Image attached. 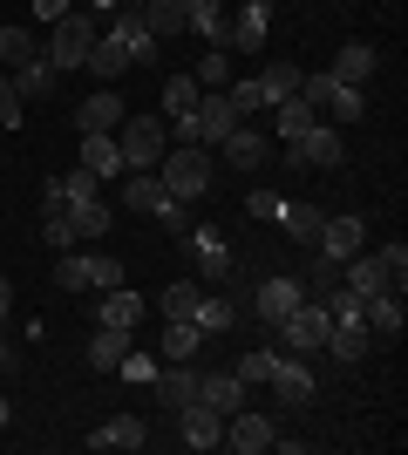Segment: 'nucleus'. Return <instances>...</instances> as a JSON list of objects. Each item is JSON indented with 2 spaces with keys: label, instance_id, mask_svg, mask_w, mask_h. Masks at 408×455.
I'll return each instance as SVG.
<instances>
[{
  "label": "nucleus",
  "instance_id": "39",
  "mask_svg": "<svg viewBox=\"0 0 408 455\" xmlns=\"http://www.w3.org/2000/svg\"><path fill=\"white\" fill-rule=\"evenodd\" d=\"M35 55H41V48H35V35H28V28H7V20H0V61H7V68H28Z\"/></svg>",
  "mask_w": 408,
  "mask_h": 455
},
{
  "label": "nucleus",
  "instance_id": "25",
  "mask_svg": "<svg viewBox=\"0 0 408 455\" xmlns=\"http://www.w3.org/2000/svg\"><path fill=\"white\" fill-rule=\"evenodd\" d=\"M266 150H272V143H266L259 130H245V123L225 136V164H232V171H259V164H266Z\"/></svg>",
  "mask_w": 408,
  "mask_h": 455
},
{
  "label": "nucleus",
  "instance_id": "17",
  "mask_svg": "<svg viewBox=\"0 0 408 455\" xmlns=\"http://www.w3.org/2000/svg\"><path fill=\"white\" fill-rule=\"evenodd\" d=\"M116 123H123V95H89V102H76V130L82 136H116Z\"/></svg>",
  "mask_w": 408,
  "mask_h": 455
},
{
  "label": "nucleus",
  "instance_id": "48",
  "mask_svg": "<svg viewBox=\"0 0 408 455\" xmlns=\"http://www.w3.org/2000/svg\"><path fill=\"white\" fill-rule=\"evenodd\" d=\"M225 102H232L238 116H259V109H266V95H259V82H225Z\"/></svg>",
  "mask_w": 408,
  "mask_h": 455
},
{
  "label": "nucleus",
  "instance_id": "32",
  "mask_svg": "<svg viewBox=\"0 0 408 455\" xmlns=\"http://www.w3.org/2000/svg\"><path fill=\"white\" fill-rule=\"evenodd\" d=\"M123 211H109L102 197H89V204H68V225H76V238H109V225H116Z\"/></svg>",
  "mask_w": 408,
  "mask_h": 455
},
{
  "label": "nucleus",
  "instance_id": "40",
  "mask_svg": "<svg viewBox=\"0 0 408 455\" xmlns=\"http://www.w3.org/2000/svg\"><path fill=\"white\" fill-rule=\"evenodd\" d=\"M82 68H96V76L109 82V76H123V68H130V55H123L109 35H96V48H89V61H82Z\"/></svg>",
  "mask_w": 408,
  "mask_h": 455
},
{
  "label": "nucleus",
  "instance_id": "26",
  "mask_svg": "<svg viewBox=\"0 0 408 455\" xmlns=\"http://www.w3.org/2000/svg\"><path fill=\"white\" fill-rule=\"evenodd\" d=\"M123 354H130V326H102L96 340H89V367H96V374H116Z\"/></svg>",
  "mask_w": 408,
  "mask_h": 455
},
{
  "label": "nucleus",
  "instance_id": "1",
  "mask_svg": "<svg viewBox=\"0 0 408 455\" xmlns=\"http://www.w3.org/2000/svg\"><path fill=\"white\" fill-rule=\"evenodd\" d=\"M116 150H123V171H156L164 150H171V123H164V116H123Z\"/></svg>",
  "mask_w": 408,
  "mask_h": 455
},
{
  "label": "nucleus",
  "instance_id": "12",
  "mask_svg": "<svg viewBox=\"0 0 408 455\" xmlns=\"http://www.w3.org/2000/svg\"><path fill=\"white\" fill-rule=\"evenodd\" d=\"M150 387H156V401L177 415V408H191V401H197V367H191V361H164Z\"/></svg>",
  "mask_w": 408,
  "mask_h": 455
},
{
  "label": "nucleus",
  "instance_id": "21",
  "mask_svg": "<svg viewBox=\"0 0 408 455\" xmlns=\"http://www.w3.org/2000/svg\"><path fill=\"white\" fill-rule=\"evenodd\" d=\"M272 225L286 231L292 245H313V238H320V225H327V211H320V204H279V218H272Z\"/></svg>",
  "mask_w": 408,
  "mask_h": 455
},
{
  "label": "nucleus",
  "instance_id": "33",
  "mask_svg": "<svg viewBox=\"0 0 408 455\" xmlns=\"http://www.w3.org/2000/svg\"><path fill=\"white\" fill-rule=\"evenodd\" d=\"M252 82H259V95H266V109H272V102H286V95H300V68H292V61H266Z\"/></svg>",
  "mask_w": 408,
  "mask_h": 455
},
{
  "label": "nucleus",
  "instance_id": "11",
  "mask_svg": "<svg viewBox=\"0 0 408 455\" xmlns=\"http://www.w3.org/2000/svg\"><path fill=\"white\" fill-rule=\"evenodd\" d=\"M197 143H225V136L238 130V123H245V116L232 109V102H225V89H212V95H197Z\"/></svg>",
  "mask_w": 408,
  "mask_h": 455
},
{
  "label": "nucleus",
  "instance_id": "13",
  "mask_svg": "<svg viewBox=\"0 0 408 455\" xmlns=\"http://www.w3.org/2000/svg\"><path fill=\"white\" fill-rule=\"evenodd\" d=\"M102 35L116 41V48H123V55H130V61H150V48H156V35H150V28H143V14H136V7H116Z\"/></svg>",
  "mask_w": 408,
  "mask_h": 455
},
{
  "label": "nucleus",
  "instance_id": "24",
  "mask_svg": "<svg viewBox=\"0 0 408 455\" xmlns=\"http://www.w3.org/2000/svg\"><path fill=\"white\" fill-rule=\"evenodd\" d=\"M197 347H204V333H197L191 320H164V333H156V361H191Z\"/></svg>",
  "mask_w": 408,
  "mask_h": 455
},
{
  "label": "nucleus",
  "instance_id": "7",
  "mask_svg": "<svg viewBox=\"0 0 408 455\" xmlns=\"http://www.w3.org/2000/svg\"><path fill=\"white\" fill-rule=\"evenodd\" d=\"M327 306H313V299H300V306H292V313H286V320H279V333H286V347H292V354H313V347H327Z\"/></svg>",
  "mask_w": 408,
  "mask_h": 455
},
{
  "label": "nucleus",
  "instance_id": "8",
  "mask_svg": "<svg viewBox=\"0 0 408 455\" xmlns=\"http://www.w3.org/2000/svg\"><path fill=\"white\" fill-rule=\"evenodd\" d=\"M300 299H307V292H300V272H266L259 292H252V306H259V320H266V326H279Z\"/></svg>",
  "mask_w": 408,
  "mask_h": 455
},
{
  "label": "nucleus",
  "instance_id": "50",
  "mask_svg": "<svg viewBox=\"0 0 408 455\" xmlns=\"http://www.w3.org/2000/svg\"><path fill=\"white\" fill-rule=\"evenodd\" d=\"M89 285H102V292H109V285H123V266L109 259V251H89Z\"/></svg>",
  "mask_w": 408,
  "mask_h": 455
},
{
  "label": "nucleus",
  "instance_id": "43",
  "mask_svg": "<svg viewBox=\"0 0 408 455\" xmlns=\"http://www.w3.org/2000/svg\"><path fill=\"white\" fill-rule=\"evenodd\" d=\"M41 238H48L55 251H76V225H68V204H61V211H41Z\"/></svg>",
  "mask_w": 408,
  "mask_h": 455
},
{
  "label": "nucleus",
  "instance_id": "16",
  "mask_svg": "<svg viewBox=\"0 0 408 455\" xmlns=\"http://www.w3.org/2000/svg\"><path fill=\"white\" fill-rule=\"evenodd\" d=\"M361 245H368V225H361V218H327L320 238H313V251H327V259H354Z\"/></svg>",
  "mask_w": 408,
  "mask_h": 455
},
{
  "label": "nucleus",
  "instance_id": "18",
  "mask_svg": "<svg viewBox=\"0 0 408 455\" xmlns=\"http://www.w3.org/2000/svg\"><path fill=\"white\" fill-rule=\"evenodd\" d=\"M272 395L286 401V408H307V401H313V367L279 354V367H272Z\"/></svg>",
  "mask_w": 408,
  "mask_h": 455
},
{
  "label": "nucleus",
  "instance_id": "41",
  "mask_svg": "<svg viewBox=\"0 0 408 455\" xmlns=\"http://www.w3.org/2000/svg\"><path fill=\"white\" fill-rule=\"evenodd\" d=\"M197 89H225V82H232V55H225V48H212V55H197Z\"/></svg>",
  "mask_w": 408,
  "mask_h": 455
},
{
  "label": "nucleus",
  "instance_id": "44",
  "mask_svg": "<svg viewBox=\"0 0 408 455\" xmlns=\"http://www.w3.org/2000/svg\"><path fill=\"white\" fill-rule=\"evenodd\" d=\"M333 116H340V123H361V116H368V95L354 89V82H333V102H327Z\"/></svg>",
  "mask_w": 408,
  "mask_h": 455
},
{
  "label": "nucleus",
  "instance_id": "4",
  "mask_svg": "<svg viewBox=\"0 0 408 455\" xmlns=\"http://www.w3.org/2000/svg\"><path fill=\"white\" fill-rule=\"evenodd\" d=\"M266 28H272V0H238L232 14H225V48L259 55V48H266Z\"/></svg>",
  "mask_w": 408,
  "mask_h": 455
},
{
  "label": "nucleus",
  "instance_id": "22",
  "mask_svg": "<svg viewBox=\"0 0 408 455\" xmlns=\"http://www.w3.org/2000/svg\"><path fill=\"white\" fill-rule=\"evenodd\" d=\"M143 320V292H130V285H109L96 306V326H136Z\"/></svg>",
  "mask_w": 408,
  "mask_h": 455
},
{
  "label": "nucleus",
  "instance_id": "34",
  "mask_svg": "<svg viewBox=\"0 0 408 455\" xmlns=\"http://www.w3.org/2000/svg\"><path fill=\"white\" fill-rule=\"evenodd\" d=\"M143 14V28H150L156 41H171V35H184V0H143L136 7Z\"/></svg>",
  "mask_w": 408,
  "mask_h": 455
},
{
  "label": "nucleus",
  "instance_id": "35",
  "mask_svg": "<svg viewBox=\"0 0 408 455\" xmlns=\"http://www.w3.org/2000/svg\"><path fill=\"white\" fill-rule=\"evenodd\" d=\"M191 326H197V333H204V340H212V333H232V299H225V292H212V285H204V299H197Z\"/></svg>",
  "mask_w": 408,
  "mask_h": 455
},
{
  "label": "nucleus",
  "instance_id": "5",
  "mask_svg": "<svg viewBox=\"0 0 408 455\" xmlns=\"http://www.w3.org/2000/svg\"><path fill=\"white\" fill-rule=\"evenodd\" d=\"M286 164H307V171H333V164H348V156H340V130H333V123L300 130L286 143Z\"/></svg>",
  "mask_w": 408,
  "mask_h": 455
},
{
  "label": "nucleus",
  "instance_id": "53",
  "mask_svg": "<svg viewBox=\"0 0 408 455\" xmlns=\"http://www.w3.org/2000/svg\"><path fill=\"white\" fill-rule=\"evenodd\" d=\"M35 14L48 20V28H55V20H61V14H76V7H68V0H35Z\"/></svg>",
  "mask_w": 408,
  "mask_h": 455
},
{
  "label": "nucleus",
  "instance_id": "45",
  "mask_svg": "<svg viewBox=\"0 0 408 455\" xmlns=\"http://www.w3.org/2000/svg\"><path fill=\"white\" fill-rule=\"evenodd\" d=\"M272 367H279V354H272V347H252V354H245V361H238L232 374L245 380V387H252V380H272Z\"/></svg>",
  "mask_w": 408,
  "mask_h": 455
},
{
  "label": "nucleus",
  "instance_id": "6",
  "mask_svg": "<svg viewBox=\"0 0 408 455\" xmlns=\"http://www.w3.org/2000/svg\"><path fill=\"white\" fill-rule=\"evenodd\" d=\"M184 238H191V272L204 285H218V279H232V245H225V238H218L212 225H191L184 231Z\"/></svg>",
  "mask_w": 408,
  "mask_h": 455
},
{
  "label": "nucleus",
  "instance_id": "27",
  "mask_svg": "<svg viewBox=\"0 0 408 455\" xmlns=\"http://www.w3.org/2000/svg\"><path fill=\"white\" fill-rule=\"evenodd\" d=\"M374 61H381V55H374L368 41H348V48L333 55V68H327V76H333V82H354V89H361V82L374 76Z\"/></svg>",
  "mask_w": 408,
  "mask_h": 455
},
{
  "label": "nucleus",
  "instance_id": "46",
  "mask_svg": "<svg viewBox=\"0 0 408 455\" xmlns=\"http://www.w3.org/2000/svg\"><path fill=\"white\" fill-rule=\"evenodd\" d=\"M374 259H381V272H388V292H402V279H408V245H402V238H388Z\"/></svg>",
  "mask_w": 408,
  "mask_h": 455
},
{
  "label": "nucleus",
  "instance_id": "42",
  "mask_svg": "<svg viewBox=\"0 0 408 455\" xmlns=\"http://www.w3.org/2000/svg\"><path fill=\"white\" fill-rule=\"evenodd\" d=\"M55 184H61V204H89V197L102 190V177H96V171H82V164H76V171H68V177H55Z\"/></svg>",
  "mask_w": 408,
  "mask_h": 455
},
{
  "label": "nucleus",
  "instance_id": "56",
  "mask_svg": "<svg viewBox=\"0 0 408 455\" xmlns=\"http://www.w3.org/2000/svg\"><path fill=\"white\" fill-rule=\"evenodd\" d=\"M7 421H14V408H7V401H0V428H7Z\"/></svg>",
  "mask_w": 408,
  "mask_h": 455
},
{
  "label": "nucleus",
  "instance_id": "55",
  "mask_svg": "<svg viewBox=\"0 0 408 455\" xmlns=\"http://www.w3.org/2000/svg\"><path fill=\"white\" fill-rule=\"evenodd\" d=\"M0 374H14V354H7V347H0Z\"/></svg>",
  "mask_w": 408,
  "mask_h": 455
},
{
  "label": "nucleus",
  "instance_id": "52",
  "mask_svg": "<svg viewBox=\"0 0 408 455\" xmlns=\"http://www.w3.org/2000/svg\"><path fill=\"white\" fill-rule=\"evenodd\" d=\"M279 204H286V197H279V190H266V184H259L252 197H245V211H252V218H266V225L279 218Z\"/></svg>",
  "mask_w": 408,
  "mask_h": 455
},
{
  "label": "nucleus",
  "instance_id": "3",
  "mask_svg": "<svg viewBox=\"0 0 408 455\" xmlns=\"http://www.w3.org/2000/svg\"><path fill=\"white\" fill-rule=\"evenodd\" d=\"M96 35H102L96 14H61L55 35H48V61H55L61 76H68V68H82V61H89V48H96Z\"/></svg>",
  "mask_w": 408,
  "mask_h": 455
},
{
  "label": "nucleus",
  "instance_id": "30",
  "mask_svg": "<svg viewBox=\"0 0 408 455\" xmlns=\"http://www.w3.org/2000/svg\"><path fill=\"white\" fill-rule=\"evenodd\" d=\"M82 171H96L102 184H109V177H123V150H116V136H82Z\"/></svg>",
  "mask_w": 408,
  "mask_h": 455
},
{
  "label": "nucleus",
  "instance_id": "51",
  "mask_svg": "<svg viewBox=\"0 0 408 455\" xmlns=\"http://www.w3.org/2000/svg\"><path fill=\"white\" fill-rule=\"evenodd\" d=\"M300 102H307V109H327L333 102V76H300Z\"/></svg>",
  "mask_w": 408,
  "mask_h": 455
},
{
  "label": "nucleus",
  "instance_id": "23",
  "mask_svg": "<svg viewBox=\"0 0 408 455\" xmlns=\"http://www.w3.org/2000/svg\"><path fill=\"white\" fill-rule=\"evenodd\" d=\"M143 442H150V428L136 415H109L96 435H89V449H143Z\"/></svg>",
  "mask_w": 408,
  "mask_h": 455
},
{
  "label": "nucleus",
  "instance_id": "19",
  "mask_svg": "<svg viewBox=\"0 0 408 455\" xmlns=\"http://www.w3.org/2000/svg\"><path fill=\"white\" fill-rule=\"evenodd\" d=\"M361 320H368L374 333L402 340V326H408V313H402V292H368V299H361Z\"/></svg>",
  "mask_w": 408,
  "mask_h": 455
},
{
  "label": "nucleus",
  "instance_id": "47",
  "mask_svg": "<svg viewBox=\"0 0 408 455\" xmlns=\"http://www.w3.org/2000/svg\"><path fill=\"white\" fill-rule=\"evenodd\" d=\"M55 285H61V292H89V259H76V251H61V266H55Z\"/></svg>",
  "mask_w": 408,
  "mask_h": 455
},
{
  "label": "nucleus",
  "instance_id": "36",
  "mask_svg": "<svg viewBox=\"0 0 408 455\" xmlns=\"http://www.w3.org/2000/svg\"><path fill=\"white\" fill-rule=\"evenodd\" d=\"M197 299H204V279H171L156 306H164V320H191V313H197Z\"/></svg>",
  "mask_w": 408,
  "mask_h": 455
},
{
  "label": "nucleus",
  "instance_id": "49",
  "mask_svg": "<svg viewBox=\"0 0 408 455\" xmlns=\"http://www.w3.org/2000/svg\"><path fill=\"white\" fill-rule=\"evenodd\" d=\"M0 130H20V89L7 68H0Z\"/></svg>",
  "mask_w": 408,
  "mask_h": 455
},
{
  "label": "nucleus",
  "instance_id": "31",
  "mask_svg": "<svg viewBox=\"0 0 408 455\" xmlns=\"http://www.w3.org/2000/svg\"><path fill=\"white\" fill-rule=\"evenodd\" d=\"M327 354L333 361H361V354H368V320H333L327 326Z\"/></svg>",
  "mask_w": 408,
  "mask_h": 455
},
{
  "label": "nucleus",
  "instance_id": "2",
  "mask_svg": "<svg viewBox=\"0 0 408 455\" xmlns=\"http://www.w3.org/2000/svg\"><path fill=\"white\" fill-rule=\"evenodd\" d=\"M156 177H164V190H171L177 204H191V197L212 190V156H204V143H177V150H164Z\"/></svg>",
  "mask_w": 408,
  "mask_h": 455
},
{
  "label": "nucleus",
  "instance_id": "10",
  "mask_svg": "<svg viewBox=\"0 0 408 455\" xmlns=\"http://www.w3.org/2000/svg\"><path fill=\"white\" fill-rule=\"evenodd\" d=\"M272 415H252V408H238V415H225V442H232L238 455H266L272 449Z\"/></svg>",
  "mask_w": 408,
  "mask_h": 455
},
{
  "label": "nucleus",
  "instance_id": "14",
  "mask_svg": "<svg viewBox=\"0 0 408 455\" xmlns=\"http://www.w3.org/2000/svg\"><path fill=\"white\" fill-rule=\"evenodd\" d=\"M164 204H171V190H164V177H156V171H130V177H123V211L156 218Z\"/></svg>",
  "mask_w": 408,
  "mask_h": 455
},
{
  "label": "nucleus",
  "instance_id": "29",
  "mask_svg": "<svg viewBox=\"0 0 408 455\" xmlns=\"http://www.w3.org/2000/svg\"><path fill=\"white\" fill-rule=\"evenodd\" d=\"M55 82H61V68L48 55H35L28 68H14V89H20V102H41V95H55Z\"/></svg>",
  "mask_w": 408,
  "mask_h": 455
},
{
  "label": "nucleus",
  "instance_id": "37",
  "mask_svg": "<svg viewBox=\"0 0 408 455\" xmlns=\"http://www.w3.org/2000/svg\"><path fill=\"white\" fill-rule=\"evenodd\" d=\"M313 123H320V116H313L307 102H300V95L272 102V130H279V143H292V136H300V130H313Z\"/></svg>",
  "mask_w": 408,
  "mask_h": 455
},
{
  "label": "nucleus",
  "instance_id": "28",
  "mask_svg": "<svg viewBox=\"0 0 408 455\" xmlns=\"http://www.w3.org/2000/svg\"><path fill=\"white\" fill-rule=\"evenodd\" d=\"M300 292H307L313 306H327L333 292H340V259H327V251H320V259H313V266L300 272Z\"/></svg>",
  "mask_w": 408,
  "mask_h": 455
},
{
  "label": "nucleus",
  "instance_id": "15",
  "mask_svg": "<svg viewBox=\"0 0 408 455\" xmlns=\"http://www.w3.org/2000/svg\"><path fill=\"white\" fill-rule=\"evenodd\" d=\"M197 401L212 408V415H238L245 408V380L225 367V374H197Z\"/></svg>",
  "mask_w": 408,
  "mask_h": 455
},
{
  "label": "nucleus",
  "instance_id": "54",
  "mask_svg": "<svg viewBox=\"0 0 408 455\" xmlns=\"http://www.w3.org/2000/svg\"><path fill=\"white\" fill-rule=\"evenodd\" d=\"M7 313H14V285L0 279V320H7Z\"/></svg>",
  "mask_w": 408,
  "mask_h": 455
},
{
  "label": "nucleus",
  "instance_id": "20",
  "mask_svg": "<svg viewBox=\"0 0 408 455\" xmlns=\"http://www.w3.org/2000/svg\"><path fill=\"white\" fill-rule=\"evenodd\" d=\"M184 35H204L212 48H225V0H184Z\"/></svg>",
  "mask_w": 408,
  "mask_h": 455
},
{
  "label": "nucleus",
  "instance_id": "9",
  "mask_svg": "<svg viewBox=\"0 0 408 455\" xmlns=\"http://www.w3.org/2000/svg\"><path fill=\"white\" fill-rule=\"evenodd\" d=\"M177 435H184V449H225V415H212L204 401H191V408H177Z\"/></svg>",
  "mask_w": 408,
  "mask_h": 455
},
{
  "label": "nucleus",
  "instance_id": "38",
  "mask_svg": "<svg viewBox=\"0 0 408 455\" xmlns=\"http://www.w3.org/2000/svg\"><path fill=\"white\" fill-rule=\"evenodd\" d=\"M197 95H204V89H197V76H191V68H177V76L164 82V109H171V116H191Z\"/></svg>",
  "mask_w": 408,
  "mask_h": 455
}]
</instances>
